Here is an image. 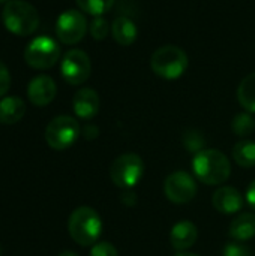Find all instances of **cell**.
Masks as SVG:
<instances>
[{"label":"cell","mask_w":255,"mask_h":256,"mask_svg":"<svg viewBox=\"0 0 255 256\" xmlns=\"http://www.w3.org/2000/svg\"><path fill=\"white\" fill-rule=\"evenodd\" d=\"M192 172L198 182L207 186H218L230 178L231 164L222 152L204 148L194 156Z\"/></svg>","instance_id":"6da1fadb"},{"label":"cell","mask_w":255,"mask_h":256,"mask_svg":"<svg viewBox=\"0 0 255 256\" xmlns=\"http://www.w3.org/2000/svg\"><path fill=\"white\" fill-rule=\"evenodd\" d=\"M2 22L9 33L26 38L38 30L39 15L30 3L24 0H9L3 4Z\"/></svg>","instance_id":"7a4b0ae2"},{"label":"cell","mask_w":255,"mask_h":256,"mask_svg":"<svg viewBox=\"0 0 255 256\" xmlns=\"http://www.w3.org/2000/svg\"><path fill=\"white\" fill-rule=\"evenodd\" d=\"M68 232L78 246H93L102 232L101 216L90 207H78L69 216Z\"/></svg>","instance_id":"3957f363"},{"label":"cell","mask_w":255,"mask_h":256,"mask_svg":"<svg viewBox=\"0 0 255 256\" xmlns=\"http://www.w3.org/2000/svg\"><path fill=\"white\" fill-rule=\"evenodd\" d=\"M189 60L186 52L176 45H164L158 48L150 58L152 70L159 78L168 81L180 78L186 72Z\"/></svg>","instance_id":"277c9868"},{"label":"cell","mask_w":255,"mask_h":256,"mask_svg":"<svg viewBox=\"0 0 255 256\" xmlns=\"http://www.w3.org/2000/svg\"><path fill=\"white\" fill-rule=\"evenodd\" d=\"M80 134V124L74 117L59 116L47 124L44 136L50 148L56 152H63L75 144Z\"/></svg>","instance_id":"5b68a950"},{"label":"cell","mask_w":255,"mask_h":256,"mask_svg":"<svg viewBox=\"0 0 255 256\" xmlns=\"http://www.w3.org/2000/svg\"><path fill=\"white\" fill-rule=\"evenodd\" d=\"M144 174V162L135 153H125L116 158L110 166V178L120 189H132Z\"/></svg>","instance_id":"8992f818"},{"label":"cell","mask_w":255,"mask_h":256,"mask_svg":"<svg viewBox=\"0 0 255 256\" xmlns=\"http://www.w3.org/2000/svg\"><path fill=\"white\" fill-rule=\"evenodd\" d=\"M60 57L59 44L48 36H38L29 42L24 50L26 63L38 70L53 68Z\"/></svg>","instance_id":"52a82bcc"},{"label":"cell","mask_w":255,"mask_h":256,"mask_svg":"<svg viewBox=\"0 0 255 256\" xmlns=\"http://www.w3.org/2000/svg\"><path fill=\"white\" fill-rule=\"evenodd\" d=\"M87 32L86 16L75 9H68L62 12L56 22L57 39L65 45L78 44Z\"/></svg>","instance_id":"ba28073f"},{"label":"cell","mask_w":255,"mask_h":256,"mask_svg":"<svg viewBox=\"0 0 255 256\" xmlns=\"http://www.w3.org/2000/svg\"><path fill=\"white\" fill-rule=\"evenodd\" d=\"M92 72V63L89 56L81 50H69L60 64L62 78L69 86H80L86 82Z\"/></svg>","instance_id":"9c48e42d"},{"label":"cell","mask_w":255,"mask_h":256,"mask_svg":"<svg viewBox=\"0 0 255 256\" xmlns=\"http://www.w3.org/2000/svg\"><path fill=\"white\" fill-rule=\"evenodd\" d=\"M164 194L173 204H188L197 195V183L186 171H176L165 178Z\"/></svg>","instance_id":"30bf717a"},{"label":"cell","mask_w":255,"mask_h":256,"mask_svg":"<svg viewBox=\"0 0 255 256\" xmlns=\"http://www.w3.org/2000/svg\"><path fill=\"white\" fill-rule=\"evenodd\" d=\"M57 94L56 82L48 75L35 76L27 86V98L35 106H47L50 105Z\"/></svg>","instance_id":"8fae6325"},{"label":"cell","mask_w":255,"mask_h":256,"mask_svg":"<svg viewBox=\"0 0 255 256\" xmlns=\"http://www.w3.org/2000/svg\"><path fill=\"white\" fill-rule=\"evenodd\" d=\"M72 108L78 118L92 120L99 112V96L93 88H80L72 99Z\"/></svg>","instance_id":"7c38bea8"},{"label":"cell","mask_w":255,"mask_h":256,"mask_svg":"<svg viewBox=\"0 0 255 256\" xmlns=\"http://www.w3.org/2000/svg\"><path fill=\"white\" fill-rule=\"evenodd\" d=\"M212 204L222 214H234L243 208V196L237 189L224 186L213 194Z\"/></svg>","instance_id":"4fadbf2b"},{"label":"cell","mask_w":255,"mask_h":256,"mask_svg":"<svg viewBox=\"0 0 255 256\" xmlns=\"http://www.w3.org/2000/svg\"><path fill=\"white\" fill-rule=\"evenodd\" d=\"M197 238H198V230L189 220H182L176 224L170 232V243L173 249L177 252H185L191 249L197 243Z\"/></svg>","instance_id":"5bb4252c"},{"label":"cell","mask_w":255,"mask_h":256,"mask_svg":"<svg viewBox=\"0 0 255 256\" xmlns=\"http://www.w3.org/2000/svg\"><path fill=\"white\" fill-rule=\"evenodd\" d=\"M26 114V104L21 98L8 96L0 100V124L11 126L18 123Z\"/></svg>","instance_id":"9a60e30c"},{"label":"cell","mask_w":255,"mask_h":256,"mask_svg":"<svg viewBox=\"0 0 255 256\" xmlns=\"http://www.w3.org/2000/svg\"><path fill=\"white\" fill-rule=\"evenodd\" d=\"M228 236L239 243L249 242L255 237V214L242 213L239 214L228 228Z\"/></svg>","instance_id":"2e32d148"},{"label":"cell","mask_w":255,"mask_h":256,"mask_svg":"<svg viewBox=\"0 0 255 256\" xmlns=\"http://www.w3.org/2000/svg\"><path fill=\"white\" fill-rule=\"evenodd\" d=\"M111 34L120 46H129L137 40V26L126 16H119L111 24Z\"/></svg>","instance_id":"e0dca14e"},{"label":"cell","mask_w":255,"mask_h":256,"mask_svg":"<svg viewBox=\"0 0 255 256\" xmlns=\"http://www.w3.org/2000/svg\"><path fill=\"white\" fill-rule=\"evenodd\" d=\"M237 100L243 110L255 114V72L242 80L237 88Z\"/></svg>","instance_id":"ac0fdd59"},{"label":"cell","mask_w":255,"mask_h":256,"mask_svg":"<svg viewBox=\"0 0 255 256\" xmlns=\"http://www.w3.org/2000/svg\"><path fill=\"white\" fill-rule=\"evenodd\" d=\"M233 159L242 168L255 166V142L249 140L239 141L233 148Z\"/></svg>","instance_id":"d6986e66"},{"label":"cell","mask_w":255,"mask_h":256,"mask_svg":"<svg viewBox=\"0 0 255 256\" xmlns=\"http://www.w3.org/2000/svg\"><path fill=\"white\" fill-rule=\"evenodd\" d=\"M75 2L80 10L93 16H102L114 4V0H75Z\"/></svg>","instance_id":"ffe728a7"},{"label":"cell","mask_w":255,"mask_h":256,"mask_svg":"<svg viewBox=\"0 0 255 256\" xmlns=\"http://www.w3.org/2000/svg\"><path fill=\"white\" fill-rule=\"evenodd\" d=\"M231 129L237 136H249L255 130V120L249 112H240L233 118Z\"/></svg>","instance_id":"44dd1931"},{"label":"cell","mask_w":255,"mask_h":256,"mask_svg":"<svg viewBox=\"0 0 255 256\" xmlns=\"http://www.w3.org/2000/svg\"><path fill=\"white\" fill-rule=\"evenodd\" d=\"M204 138L198 130H188L183 135V146L186 147L188 152L191 153H200L201 150H204Z\"/></svg>","instance_id":"7402d4cb"},{"label":"cell","mask_w":255,"mask_h":256,"mask_svg":"<svg viewBox=\"0 0 255 256\" xmlns=\"http://www.w3.org/2000/svg\"><path fill=\"white\" fill-rule=\"evenodd\" d=\"M110 33V26L105 18L95 16V20L90 22V34L95 40H104Z\"/></svg>","instance_id":"603a6c76"},{"label":"cell","mask_w":255,"mask_h":256,"mask_svg":"<svg viewBox=\"0 0 255 256\" xmlns=\"http://www.w3.org/2000/svg\"><path fill=\"white\" fill-rule=\"evenodd\" d=\"M90 256H119V254H117V249L111 243L102 242V243H96L92 246Z\"/></svg>","instance_id":"cb8c5ba5"},{"label":"cell","mask_w":255,"mask_h":256,"mask_svg":"<svg viewBox=\"0 0 255 256\" xmlns=\"http://www.w3.org/2000/svg\"><path fill=\"white\" fill-rule=\"evenodd\" d=\"M222 256H251V252L245 244H242L239 242H233L224 248Z\"/></svg>","instance_id":"d4e9b609"},{"label":"cell","mask_w":255,"mask_h":256,"mask_svg":"<svg viewBox=\"0 0 255 256\" xmlns=\"http://www.w3.org/2000/svg\"><path fill=\"white\" fill-rule=\"evenodd\" d=\"M11 87V75L3 62H0V98H3Z\"/></svg>","instance_id":"484cf974"},{"label":"cell","mask_w":255,"mask_h":256,"mask_svg":"<svg viewBox=\"0 0 255 256\" xmlns=\"http://www.w3.org/2000/svg\"><path fill=\"white\" fill-rule=\"evenodd\" d=\"M120 201L126 206V207H134L137 204V195L131 190V189H125V192L120 195Z\"/></svg>","instance_id":"4316f807"},{"label":"cell","mask_w":255,"mask_h":256,"mask_svg":"<svg viewBox=\"0 0 255 256\" xmlns=\"http://www.w3.org/2000/svg\"><path fill=\"white\" fill-rule=\"evenodd\" d=\"M83 136L87 140V141H92V140H95V138H98V135H99V129L95 126V124H86L84 128H83Z\"/></svg>","instance_id":"83f0119b"},{"label":"cell","mask_w":255,"mask_h":256,"mask_svg":"<svg viewBox=\"0 0 255 256\" xmlns=\"http://www.w3.org/2000/svg\"><path fill=\"white\" fill-rule=\"evenodd\" d=\"M246 200H248V202H249V206L252 207L255 210V180L249 184V188H248V192H246Z\"/></svg>","instance_id":"f1b7e54d"},{"label":"cell","mask_w":255,"mask_h":256,"mask_svg":"<svg viewBox=\"0 0 255 256\" xmlns=\"http://www.w3.org/2000/svg\"><path fill=\"white\" fill-rule=\"evenodd\" d=\"M59 256H78L75 252H71V250H66V252H62Z\"/></svg>","instance_id":"f546056e"},{"label":"cell","mask_w":255,"mask_h":256,"mask_svg":"<svg viewBox=\"0 0 255 256\" xmlns=\"http://www.w3.org/2000/svg\"><path fill=\"white\" fill-rule=\"evenodd\" d=\"M176 256H200V255H195V254H188V252H180V254H177Z\"/></svg>","instance_id":"4dcf8cb0"},{"label":"cell","mask_w":255,"mask_h":256,"mask_svg":"<svg viewBox=\"0 0 255 256\" xmlns=\"http://www.w3.org/2000/svg\"><path fill=\"white\" fill-rule=\"evenodd\" d=\"M8 2H9V0H0V3H3V4H6Z\"/></svg>","instance_id":"1f68e13d"}]
</instances>
